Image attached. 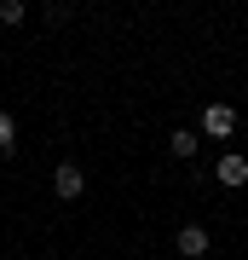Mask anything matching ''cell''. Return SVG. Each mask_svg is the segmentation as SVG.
<instances>
[{
    "mask_svg": "<svg viewBox=\"0 0 248 260\" xmlns=\"http://www.w3.org/2000/svg\"><path fill=\"white\" fill-rule=\"evenodd\" d=\"M202 133L208 139H231V133H237V110H231V104H208L202 110Z\"/></svg>",
    "mask_w": 248,
    "mask_h": 260,
    "instance_id": "1",
    "label": "cell"
},
{
    "mask_svg": "<svg viewBox=\"0 0 248 260\" xmlns=\"http://www.w3.org/2000/svg\"><path fill=\"white\" fill-rule=\"evenodd\" d=\"M52 191L64 197V203H75V197L87 191V174H81L75 162H58V174H52Z\"/></svg>",
    "mask_w": 248,
    "mask_h": 260,
    "instance_id": "2",
    "label": "cell"
},
{
    "mask_svg": "<svg viewBox=\"0 0 248 260\" xmlns=\"http://www.w3.org/2000/svg\"><path fill=\"white\" fill-rule=\"evenodd\" d=\"M173 243H179V254H185V260H202L214 237L202 232V225H179V237H173Z\"/></svg>",
    "mask_w": 248,
    "mask_h": 260,
    "instance_id": "3",
    "label": "cell"
},
{
    "mask_svg": "<svg viewBox=\"0 0 248 260\" xmlns=\"http://www.w3.org/2000/svg\"><path fill=\"white\" fill-rule=\"evenodd\" d=\"M167 150H173V156H185V162H191L196 150H202V139H196L191 127H173V133H167Z\"/></svg>",
    "mask_w": 248,
    "mask_h": 260,
    "instance_id": "5",
    "label": "cell"
},
{
    "mask_svg": "<svg viewBox=\"0 0 248 260\" xmlns=\"http://www.w3.org/2000/svg\"><path fill=\"white\" fill-rule=\"evenodd\" d=\"M214 174H220V185H248V156H242V150H231V156H220Z\"/></svg>",
    "mask_w": 248,
    "mask_h": 260,
    "instance_id": "4",
    "label": "cell"
},
{
    "mask_svg": "<svg viewBox=\"0 0 248 260\" xmlns=\"http://www.w3.org/2000/svg\"><path fill=\"white\" fill-rule=\"evenodd\" d=\"M18 150V121H12V110H0V156H12Z\"/></svg>",
    "mask_w": 248,
    "mask_h": 260,
    "instance_id": "6",
    "label": "cell"
},
{
    "mask_svg": "<svg viewBox=\"0 0 248 260\" xmlns=\"http://www.w3.org/2000/svg\"><path fill=\"white\" fill-rule=\"evenodd\" d=\"M23 18H29L23 0H0V23H23Z\"/></svg>",
    "mask_w": 248,
    "mask_h": 260,
    "instance_id": "7",
    "label": "cell"
}]
</instances>
